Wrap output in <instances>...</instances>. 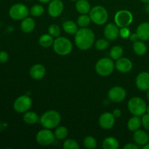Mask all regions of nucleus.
<instances>
[{
    "mask_svg": "<svg viewBox=\"0 0 149 149\" xmlns=\"http://www.w3.org/2000/svg\"><path fill=\"white\" fill-rule=\"evenodd\" d=\"M95 42V33L88 28H81L75 34V45L81 50L90 49Z\"/></svg>",
    "mask_w": 149,
    "mask_h": 149,
    "instance_id": "1",
    "label": "nucleus"
},
{
    "mask_svg": "<svg viewBox=\"0 0 149 149\" xmlns=\"http://www.w3.org/2000/svg\"><path fill=\"white\" fill-rule=\"evenodd\" d=\"M61 116L59 112L55 110H49L45 112L39 119L41 125L46 129L52 130L60 125Z\"/></svg>",
    "mask_w": 149,
    "mask_h": 149,
    "instance_id": "2",
    "label": "nucleus"
},
{
    "mask_svg": "<svg viewBox=\"0 0 149 149\" xmlns=\"http://www.w3.org/2000/svg\"><path fill=\"white\" fill-rule=\"evenodd\" d=\"M53 49L55 53L61 56H65L71 53L73 49V45L71 41L66 37L58 36L54 40Z\"/></svg>",
    "mask_w": 149,
    "mask_h": 149,
    "instance_id": "3",
    "label": "nucleus"
},
{
    "mask_svg": "<svg viewBox=\"0 0 149 149\" xmlns=\"http://www.w3.org/2000/svg\"><path fill=\"white\" fill-rule=\"evenodd\" d=\"M127 108L132 115L141 116L146 112L147 105L145 100L141 97H133L128 101Z\"/></svg>",
    "mask_w": 149,
    "mask_h": 149,
    "instance_id": "4",
    "label": "nucleus"
},
{
    "mask_svg": "<svg viewBox=\"0 0 149 149\" xmlns=\"http://www.w3.org/2000/svg\"><path fill=\"white\" fill-rule=\"evenodd\" d=\"M115 68V63L113 59L109 58H103L99 60L95 64V71L102 77H107L113 72Z\"/></svg>",
    "mask_w": 149,
    "mask_h": 149,
    "instance_id": "5",
    "label": "nucleus"
},
{
    "mask_svg": "<svg viewBox=\"0 0 149 149\" xmlns=\"http://www.w3.org/2000/svg\"><path fill=\"white\" fill-rule=\"evenodd\" d=\"M90 17L91 20L95 24L101 26L105 24L109 19V14L104 7L100 5L95 6L90 10Z\"/></svg>",
    "mask_w": 149,
    "mask_h": 149,
    "instance_id": "6",
    "label": "nucleus"
},
{
    "mask_svg": "<svg viewBox=\"0 0 149 149\" xmlns=\"http://www.w3.org/2000/svg\"><path fill=\"white\" fill-rule=\"evenodd\" d=\"M114 21L118 27H128L133 21V15L127 10H119L115 15Z\"/></svg>",
    "mask_w": 149,
    "mask_h": 149,
    "instance_id": "7",
    "label": "nucleus"
},
{
    "mask_svg": "<svg viewBox=\"0 0 149 149\" xmlns=\"http://www.w3.org/2000/svg\"><path fill=\"white\" fill-rule=\"evenodd\" d=\"M29 13L30 12L29 11L28 7L21 3L15 4L10 7L9 10V14L10 17L16 20H23L28 17Z\"/></svg>",
    "mask_w": 149,
    "mask_h": 149,
    "instance_id": "8",
    "label": "nucleus"
},
{
    "mask_svg": "<svg viewBox=\"0 0 149 149\" xmlns=\"http://www.w3.org/2000/svg\"><path fill=\"white\" fill-rule=\"evenodd\" d=\"M32 100L28 95H21L17 97L15 101L13 107L17 113H26L31 109Z\"/></svg>",
    "mask_w": 149,
    "mask_h": 149,
    "instance_id": "9",
    "label": "nucleus"
},
{
    "mask_svg": "<svg viewBox=\"0 0 149 149\" xmlns=\"http://www.w3.org/2000/svg\"><path fill=\"white\" fill-rule=\"evenodd\" d=\"M55 135L49 129L39 131L36 135V141L41 146H49L55 141Z\"/></svg>",
    "mask_w": 149,
    "mask_h": 149,
    "instance_id": "10",
    "label": "nucleus"
},
{
    "mask_svg": "<svg viewBox=\"0 0 149 149\" xmlns=\"http://www.w3.org/2000/svg\"><path fill=\"white\" fill-rule=\"evenodd\" d=\"M127 96L126 90L122 87L116 86L112 87L108 93V97L113 103H120L123 101Z\"/></svg>",
    "mask_w": 149,
    "mask_h": 149,
    "instance_id": "11",
    "label": "nucleus"
},
{
    "mask_svg": "<svg viewBox=\"0 0 149 149\" xmlns=\"http://www.w3.org/2000/svg\"><path fill=\"white\" fill-rule=\"evenodd\" d=\"M64 10V4L61 0H52L48 5V13L52 17H58Z\"/></svg>",
    "mask_w": 149,
    "mask_h": 149,
    "instance_id": "12",
    "label": "nucleus"
},
{
    "mask_svg": "<svg viewBox=\"0 0 149 149\" xmlns=\"http://www.w3.org/2000/svg\"><path fill=\"white\" fill-rule=\"evenodd\" d=\"M115 124V116L110 112L102 113L99 118V125L100 127L104 130H110Z\"/></svg>",
    "mask_w": 149,
    "mask_h": 149,
    "instance_id": "13",
    "label": "nucleus"
},
{
    "mask_svg": "<svg viewBox=\"0 0 149 149\" xmlns=\"http://www.w3.org/2000/svg\"><path fill=\"white\" fill-rule=\"evenodd\" d=\"M135 84L138 90L147 91L149 90V73L147 71L141 72L136 77Z\"/></svg>",
    "mask_w": 149,
    "mask_h": 149,
    "instance_id": "14",
    "label": "nucleus"
},
{
    "mask_svg": "<svg viewBox=\"0 0 149 149\" xmlns=\"http://www.w3.org/2000/svg\"><path fill=\"white\" fill-rule=\"evenodd\" d=\"M104 35L108 40H116L119 36V29L116 23H109L104 29Z\"/></svg>",
    "mask_w": 149,
    "mask_h": 149,
    "instance_id": "15",
    "label": "nucleus"
},
{
    "mask_svg": "<svg viewBox=\"0 0 149 149\" xmlns=\"http://www.w3.org/2000/svg\"><path fill=\"white\" fill-rule=\"evenodd\" d=\"M115 67L119 71L122 73H127L132 70V63L127 58H120L116 60Z\"/></svg>",
    "mask_w": 149,
    "mask_h": 149,
    "instance_id": "16",
    "label": "nucleus"
},
{
    "mask_svg": "<svg viewBox=\"0 0 149 149\" xmlns=\"http://www.w3.org/2000/svg\"><path fill=\"white\" fill-rule=\"evenodd\" d=\"M29 74L33 79L40 80L46 74V68L42 64H35L31 68Z\"/></svg>",
    "mask_w": 149,
    "mask_h": 149,
    "instance_id": "17",
    "label": "nucleus"
},
{
    "mask_svg": "<svg viewBox=\"0 0 149 149\" xmlns=\"http://www.w3.org/2000/svg\"><path fill=\"white\" fill-rule=\"evenodd\" d=\"M136 33L140 40L143 42L149 40V23L143 22L141 23L137 28Z\"/></svg>",
    "mask_w": 149,
    "mask_h": 149,
    "instance_id": "18",
    "label": "nucleus"
},
{
    "mask_svg": "<svg viewBox=\"0 0 149 149\" xmlns=\"http://www.w3.org/2000/svg\"><path fill=\"white\" fill-rule=\"evenodd\" d=\"M133 139L138 145L143 146L144 145L148 143L149 137L148 134L145 131L141 130H138L135 131V132H134Z\"/></svg>",
    "mask_w": 149,
    "mask_h": 149,
    "instance_id": "19",
    "label": "nucleus"
},
{
    "mask_svg": "<svg viewBox=\"0 0 149 149\" xmlns=\"http://www.w3.org/2000/svg\"><path fill=\"white\" fill-rule=\"evenodd\" d=\"M35 28V22L32 17H26L20 24V29L24 33H29L33 31Z\"/></svg>",
    "mask_w": 149,
    "mask_h": 149,
    "instance_id": "20",
    "label": "nucleus"
},
{
    "mask_svg": "<svg viewBox=\"0 0 149 149\" xmlns=\"http://www.w3.org/2000/svg\"><path fill=\"white\" fill-rule=\"evenodd\" d=\"M76 9L80 14H87L90 13L91 7L87 0H78L76 3Z\"/></svg>",
    "mask_w": 149,
    "mask_h": 149,
    "instance_id": "21",
    "label": "nucleus"
},
{
    "mask_svg": "<svg viewBox=\"0 0 149 149\" xmlns=\"http://www.w3.org/2000/svg\"><path fill=\"white\" fill-rule=\"evenodd\" d=\"M63 31L68 34H76L78 29L77 24L73 20H66L63 24Z\"/></svg>",
    "mask_w": 149,
    "mask_h": 149,
    "instance_id": "22",
    "label": "nucleus"
},
{
    "mask_svg": "<svg viewBox=\"0 0 149 149\" xmlns=\"http://www.w3.org/2000/svg\"><path fill=\"white\" fill-rule=\"evenodd\" d=\"M102 146L104 149H118L119 144L117 140L113 137H108L105 138L102 143Z\"/></svg>",
    "mask_w": 149,
    "mask_h": 149,
    "instance_id": "23",
    "label": "nucleus"
},
{
    "mask_svg": "<svg viewBox=\"0 0 149 149\" xmlns=\"http://www.w3.org/2000/svg\"><path fill=\"white\" fill-rule=\"evenodd\" d=\"M23 119L28 125H34L39 121V116L33 111H26L23 116Z\"/></svg>",
    "mask_w": 149,
    "mask_h": 149,
    "instance_id": "24",
    "label": "nucleus"
},
{
    "mask_svg": "<svg viewBox=\"0 0 149 149\" xmlns=\"http://www.w3.org/2000/svg\"><path fill=\"white\" fill-rule=\"evenodd\" d=\"M132 48H133L135 53L136 55H140V56L145 55L147 52V46L144 43L143 41L138 40L135 42L133 44V46H132Z\"/></svg>",
    "mask_w": 149,
    "mask_h": 149,
    "instance_id": "25",
    "label": "nucleus"
},
{
    "mask_svg": "<svg viewBox=\"0 0 149 149\" xmlns=\"http://www.w3.org/2000/svg\"><path fill=\"white\" fill-rule=\"evenodd\" d=\"M141 125H142L141 119L138 116H132V118L129 119L127 122L128 129L132 132H135V131L139 130Z\"/></svg>",
    "mask_w": 149,
    "mask_h": 149,
    "instance_id": "26",
    "label": "nucleus"
},
{
    "mask_svg": "<svg viewBox=\"0 0 149 149\" xmlns=\"http://www.w3.org/2000/svg\"><path fill=\"white\" fill-rule=\"evenodd\" d=\"M54 39L53 36L50 34H43L39 37V43L43 47H49L53 45Z\"/></svg>",
    "mask_w": 149,
    "mask_h": 149,
    "instance_id": "27",
    "label": "nucleus"
},
{
    "mask_svg": "<svg viewBox=\"0 0 149 149\" xmlns=\"http://www.w3.org/2000/svg\"><path fill=\"white\" fill-rule=\"evenodd\" d=\"M91 21L90 15H87V14H81V15L79 16L77 20V24L81 28L87 27L90 24Z\"/></svg>",
    "mask_w": 149,
    "mask_h": 149,
    "instance_id": "28",
    "label": "nucleus"
},
{
    "mask_svg": "<svg viewBox=\"0 0 149 149\" xmlns=\"http://www.w3.org/2000/svg\"><path fill=\"white\" fill-rule=\"evenodd\" d=\"M54 135H55V138L58 140L65 139V138H67L68 135V129L63 126L58 127V128L55 130Z\"/></svg>",
    "mask_w": 149,
    "mask_h": 149,
    "instance_id": "29",
    "label": "nucleus"
},
{
    "mask_svg": "<svg viewBox=\"0 0 149 149\" xmlns=\"http://www.w3.org/2000/svg\"><path fill=\"white\" fill-rule=\"evenodd\" d=\"M123 55V48L120 46H114L110 51V57L113 60H118Z\"/></svg>",
    "mask_w": 149,
    "mask_h": 149,
    "instance_id": "30",
    "label": "nucleus"
},
{
    "mask_svg": "<svg viewBox=\"0 0 149 149\" xmlns=\"http://www.w3.org/2000/svg\"><path fill=\"white\" fill-rule=\"evenodd\" d=\"M45 13V8L41 4H35L30 9V13L33 17H40Z\"/></svg>",
    "mask_w": 149,
    "mask_h": 149,
    "instance_id": "31",
    "label": "nucleus"
},
{
    "mask_svg": "<svg viewBox=\"0 0 149 149\" xmlns=\"http://www.w3.org/2000/svg\"><path fill=\"white\" fill-rule=\"evenodd\" d=\"M84 146L87 149H95L97 147V143L95 138L93 136H87L84 140Z\"/></svg>",
    "mask_w": 149,
    "mask_h": 149,
    "instance_id": "32",
    "label": "nucleus"
},
{
    "mask_svg": "<svg viewBox=\"0 0 149 149\" xmlns=\"http://www.w3.org/2000/svg\"><path fill=\"white\" fill-rule=\"evenodd\" d=\"M95 47L97 50H105L109 47V41L105 39H100L96 41L95 43Z\"/></svg>",
    "mask_w": 149,
    "mask_h": 149,
    "instance_id": "33",
    "label": "nucleus"
},
{
    "mask_svg": "<svg viewBox=\"0 0 149 149\" xmlns=\"http://www.w3.org/2000/svg\"><path fill=\"white\" fill-rule=\"evenodd\" d=\"M63 148L65 149H79V146L78 143L73 139H67L63 143Z\"/></svg>",
    "mask_w": 149,
    "mask_h": 149,
    "instance_id": "34",
    "label": "nucleus"
},
{
    "mask_svg": "<svg viewBox=\"0 0 149 149\" xmlns=\"http://www.w3.org/2000/svg\"><path fill=\"white\" fill-rule=\"evenodd\" d=\"M48 32L53 37H58L61 34V29L56 24H52L48 28Z\"/></svg>",
    "mask_w": 149,
    "mask_h": 149,
    "instance_id": "35",
    "label": "nucleus"
},
{
    "mask_svg": "<svg viewBox=\"0 0 149 149\" xmlns=\"http://www.w3.org/2000/svg\"><path fill=\"white\" fill-rule=\"evenodd\" d=\"M142 125L146 130H149V113H144L141 119Z\"/></svg>",
    "mask_w": 149,
    "mask_h": 149,
    "instance_id": "36",
    "label": "nucleus"
},
{
    "mask_svg": "<svg viewBox=\"0 0 149 149\" xmlns=\"http://www.w3.org/2000/svg\"><path fill=\"white\" fill-rule=\"evenodd\" d=\"M119 36L123 39H127L130 36V31L127 27L121 28L119 30Z\"/></svg>",
    "mask_w": 149,
    "mask_h": 149,
    "instance_id": "37",
    "label": "nucleus"
},
{
    "mask_svg": "<svg viewBox=\"0 0 149 149\" xmlns=\"http://www.w3.org/2000/svg\"><path fill=\"white\" fill-rule=\"evenodd\" d=\"M9 59V55L4 51H0V63H6Z\"/></svg>",
    "mask_w": 149,
    "mask_h": 149,
    "instance_id": "38",
    "label": "nucleus"
},
{
    "mask_svg": "<svg viewBox=\"0 0 149 149\" xmlns=\"http://www.w3.org/2000/svg\"><path fill=\"white\" fill-rule=\"evenodd\" d=\"M124 149H138V146L133 143H128L124 146Z\"/></svg>",
    "mask_w": 149,
    "mask_h": 149,
    "instance_id": "39",
    "label": "nucleus"
},
{
    "mask_svg": "<svg viewBox=\"0 0 149 149\" xmlns=\"http://www.w3.org/2000/svg\"><path fill=\"white\" fill-rule=\"evenodd\" d=\"M113 113V116H115V118H119L122 116V111L119 109H115V110H113V113Z\"/></svg>",
    "mask_w": 149,
    "mask_h": 149,
    "instance_id": "40",
    "label": "nucleus"
},
{
    "mask_svg": "<svg viewBox=\"0 0 149 149\" xmlns=\"http://www.w3.org/2000/svg\"><path fill=\"white\" fill-rule=\"evenodd\" d=\"M130 40L131 41V42H136V41L138 40H140L139 38H138V35H137V33H133V34H130Z\"/></svg>",
    "mask_w": 149,
    "mask_h": 149,
    "instance_id": "41",
    "label": "nucleus"
},
{
    "mask_svg": "<svg viewBox=\"0 0 149 149\" xmlns=\"http://www.w3.org/2000/svg\"><path fill=\"white\" fill-rule=\"evenodd\" d=\"M41 3H49L52 0H38Z\"/></svg>",
    "mask_w": 149,
    "mask_h": 149,
    "instance_id": "42",
    "label": "nucleus"
},
{
    "mask_svg": "<svg viewBox=\"0 0 149 149\" xmlns=\"http://www.w3.org/2000/svg\"><path fill=\"white\" fill-rule=\"evenodd\" d=\"M146 11L147 13H148L149 14V3L148 4H146Z\"/></svg>",
    "mask_w": 149,
    "mask_h": 149,
    "instance_id": "43",
    "label": "nucleus"
},
{
    "mask_svg": "<svg viewBox=\"0 0 149 149\" xmlns=\"http://www.w3.org/2000/svg\"><path fill=\"white\" fill-rule=\"evenodd\" d=\"M143 149H149V143H146V145H144L143 146Z\"/></svg>",
    "mask_w": 149,
    "mask_h": 149,
    "instance_id": "44",
    "label": "nucleus"
},
{
    "mask_svg": "<svg viewBox=\"0 0 149 149\" xmlns=\"http://www.w3.org/2000/svg\"><path fill=\"white\" fill-rule=\"evenodd\" d=\"M142 2L145 3V4H148V3H149V0H141Z\"/></svg>",
    "mask_w": 149,
    "mask_h": 149,
    "instance_id": "45",
    "label": "nucleus"
},
{
    "mask_svg": "<svg viewBox=\"0 0 149 149\" xmlns=\"http://www.w3.org/2000/svg\"><path fill=\"white\" fill-rule=\"evenodd\" d=\"M146 97L148 99V100L149 101V90H147V93H146Z\"/></svg>",
    "mask_w": 149,
    "mask_h": 149,
    "instance_id": "46",
    "label": "nucleus"
},
{
    "mask_svg": "<svg viewBox=\"0 0 149 149\" xmlns=\"http://www.w3.org/2000/svg\"><path fill=\"white\" fill-rule=\"evenodd\" d=\"M146 112L148 113H149V106H147V109H146Z\"/></svg>",
    "mask_w": 149,
    "mask_h": 149,
    "instance_id": "47",
    "label": "nucleus"
},
{
    "mask_svg": "<svg viewBox=\"0 0 149 149\" xmlns=\"http://www.w3.org/2000/svg\"><path fill=\"white\" fill-rule=\"evenodd\" d=\"M71 1H78V0H71Z\"/></svg>",
    "mask_w": 149,
    "mask_h": 149,
    "instance_id": "48",
    "label": "nucleus"
},
{
    "mask_svg": "<svg viewBox=\"0 0 149 149\" xmlns=\"http://www.w3.org/2000/svg\"><path fill=\"white\" fill-rule=\"evenodd\" d=\"M28 1H30V0H28Z\"/></svg>",
    "mask_w": 149,
    "mask_h": 149,
    "instance_id": "49",
    "label": "nucleus"
}]
</instances>
